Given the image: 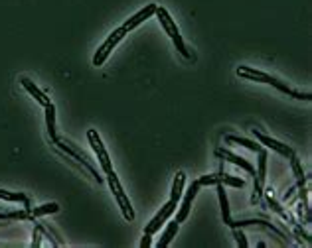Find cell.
I'll use <instances>...</instances> for the list:
<instances>
[{
  "label": "cell",
  "mask_w": 312,
  "mask_h": 248,
  "mask_svg": "<svg viewBox=\"0 0 312 248\" xmlns=\"http://www.w3.org/2000/svg\"><path fill=\"white\" fill-rule=\"evenodd\" d=\"M237 75H239V77H243V79H249V81H257V83L273 85L277 91L285 93V95L292 97V99H299V100H310L312 99L310 93H300V91H295V89L288 87L286 83H283V81H279V79L271 77L269 73L259 71V69H253V67H247V65H239V67H237Z\"/></svg>",
  "instance_id": "cell-1"
},
{
  "label": "cell",
  "mask_w": 312,
  "mask_h": 248,
  "mask_svg": "<svg viewBox=\"0 0 312 248\" xmlns=\"http://www.w3.org/2000/svg\"><path fill=\"white\" fill-rule=\"evenodd\" d=\"M154 16L160 20V24H162V28H164V32L170 36V39L174 42V46H176V50L182 53L184 57H192L190 55V51H188V48H186V44H184L182 36H180V30H178V26H176V22L170 18V14L166 12V8H162V6H156V12Z\"/></svg>",
  "instance_id": "cell-2"
},
{
  "label": "cell",
  "mask_w": 312,
  "mask_h": 248,
  "mask_svg": "<svg viewBox=\"0 0 312 248\" xmlns=\"http://www.w3.org/2000/svg\"><path fill=\"white\" fill-rule=\"evenodd\" d=\"M129 32L121 26V28H117V30H113V34H109V37L105 39L103 44L99 46V50H97V53H95V57H93V65L95 67H101V65H105V61H107V57L111 55V51L117 48V44L123 39V37L127 36Z\"/></svg>",
  "instance_id": "cell-3"
},
{
  "label": "cell",
  "mask_w": 312,
  "mask_h": 248,
  "mask_svg": "<svg viewBox=\"0 0 312 248\" xmlns=\"http://www.w3.org/2000/svg\"><path fill=\"white\" fill-rule=\"evenodd\" d=\"M107 181H109V187H111L113 195L117 197V203H119V207H121V211H123V217H125L129 223L130 221H134V211H132V207H130L129 197L125 195V189L121 185L117 174H115V172H109V174H107Z\"/></svg>",
  "instance_id": "cell-4"
},
{
  "label": "cell",
  "mask_w": 312,
  "mask_h": 248,
  "mask_svg": "<svg viewBox=\"0 0 312 248\" xmlns=\"http://www.w3.org/2000/svg\"><path fill=\"white\" fill-rule=\"evenodd\" d=\"M176 207H178V201L170 197L168 203H166V205H164L160 211L156 213V217L150 221V223L146 224V231H144V233H146V235H154L156 231H160V226H162V224L166 223L170 217H172V213L176 211Z\"/></svg>",
  "instance_id": "cell-5"
},
{
  "label": "cell",
  "mask_w": 312,
  "mask_h": 248,
  "mask_svg": "<svg viewBox=\"0 0 312 248\" xmlns=\"http://www.w3.org/2000/svg\"><path fill=\"white\" fill-rule=\"evenodd\" d=\"M87 138H89V144L93 146L95 154L99 156V161H101V168H103L105 174L113 172V166H111V160H109V154H107V150H105L103 142H101V138L97 134V130H89V132H87Z\"/></svg>",
  "instance_id": "cell-6"
},
{
  "label": "cell",
  "mask_w": 312,
  "mask_h": 248,
  "mask_svg": "<svg viewBox=\"0 0 312 248\" xmlns=\"http://www.w3.org/2000/svg\"><path fill=\"white\" fill-rule=\"evenodd\" d=\"M55 146H57V148L62 150V152H64L65 156H69V158H73V160H77L79 163H81V166H85V168H87V170L91 172L93 177L97 179V183H101V181H103V179H101V175L97 174V170H95V168H93V166H91V161L87 160V158H85L83 154H79V152H77V150H75V148H71V146H69L67 142H62V140H57V142H55Z\"/></svg>",
  "instance_id": "cell-7"
},
{
  "label": "cell",
  "mask_w": 312,
  "mask_h": 248,
  "mask_svg": "<svg viewBox=\"0 0 312 248\" xmlns=\"http://www.w3.org/2000/svg\"><path fill=\"white\" fill-rule=\"evenodd\" d=\"M200 181V185H231V187H241L245 185V181L243 179H239V177H231V175H225V174H218V175H204V177H200L198 179Z\"/></svg>",
  "instance_id": "cell-8"
},
{
  "label": "cell",
  "mask_w": 312,
  "mask_h": 248,
  "mask_svg": "<svg viewBox=\"0 0 312 248\" xmlns=\"http://www.w3.org/2000/svg\"><path fill=\"white\" fill-rule=\"evenodd\" d=\"M200 181L194 179L192 181V185L190 189L186 191V195H184V201H182V207H180V211H178V217H176V223H184L186 219H188V215H190V209H192V201L194 197L198 195V191H200Z\"/></svg>",
  "instance_id": "cell-9"
},
{
  "label": "cell",
  "mask_w": 312,
  "mask_h": 248,
  "mask_svg": "<svg viewBox=\"0 0 312 248\" xmlns=\"http://www.w3.org/2000/svg\"><path fill=\"white\" fill-rule=\"evenodd\" d=\"M156 12V4L152 2V4H148V6H144L141 12H136L134 16H130L129 20L123 24V28L127 30V32H130V30H134V28H139V26L143 24L144 20H148V18H152Z\"/></svg>",
  "instance_id": "cell-10"
},
{
  "label": "cell",
  "mask_w": 312,
  "mask_h": 248,
  "mask_svg": "<svg viewBox=\"0 0 312 248\" xmlns=\"http://www.w3.org/2000/svg\"><path fill=\"white\" fill-rule=\"evenodd\" d=\"M253 134H255V138L259 140L261 144H265L267 148H271L275 150L277 154H281V156H286V158H290L295 152L288 148L286 144H281V142H277V140H273V138H269V136H265V134H261L257 128H253Z\"/></svg>",
  "instance_id": "cell-11"
},
{
  "label": "cell",
  "mask_w": 312,
  "mask_h": 248,
  "mask_svg": "<svg viewBox=\"0 0 312 248\" xmlns=\"http://www.w3.org/2000/svg\"><path fill=\"white\" fill-rule=\"evenodd\" d=\"M216 156L218 158H223V160H227V161H231V163H235V166H239L241 170H245L249 175H253V179H255V168L249 163L247 160H243V158H239V156H235V154H231L229 150H216Z\"/></svg>",
  "instance_id": "cell-12"
},
{
  "label": "cell",
  "mask_w": 312,
  "mask_h": 248,
  "mask_svg": "<svg viewBox=\"0 0 312 248\" xmlns=\"http://www.w3.org/2000/svg\"><path fill=\"white\" fill-rule=\"evenodd\" d=\"M20 85H22V87L26 89L28 93H30V95H32L34 99L38 100V102H40V105H42V107H46V105H50V97H48V95H46V93H44L42 89L36 87V85H34V81H30L28 77H22V79H20Z\"/></svg>",
  "instance_id": "cell-13"
},
{
  "label": "cell",
  "mask_w": 312,
  "mask_h": 248,
  "mask_svg": "<svg viewBox=\"0 0 312 248\" xmlns=\"http://www.w3.org/2000/svg\"><path fill=\"white\" fill-rule=\"evenodd\" d=\"M44 109H46V126H48V134H50L52 142L55 144V142L60 140V138H57V132H55V107L50 102V105H46Z\"/></svg>",
  "instance_id": "cell-14"
},
{
  "label": "cell",
  "mask_w": 312,
  "mask_h": 248,
  "mask_svg": "<svg viewBox=\"0 0 312 248\" xmlns=\"http://www.w3.org/2000/svg\"><path fill=\"white\" fill-rule=\"evenodd\" d=\"M218 189V197H220V205H221V213H223V223L225 224H231V213H229V203H227V193H225V187L218 183L216 185Z\"/></svg>",
  "instance_id": "cell-15"
},
{
  "label": "cell",
  "mask_w": 312,
  "mask_h": 248,
  "mask_svg": "<svg viewBox=\"0 0 312 248\" xmlns=\"http://www.w3.org/2000/svg\"><path fill=\"white\" fill-rule=\"evenodd\" d=\"M0 219L2 221H32V213H30V207L24 209V211H12V213H0Z\"/></svg>",
  "instance_id": "cell-16"
},
{
  "label": "cell",
  "mask_w": 312,
  "mask_h": 248,
  "mask_svg": "<svg viewBox=\"0 0 312 248\" xmlns=\"http://www.w3.org/2000/svg\"><path fill=\"white\" fill-rule=\"evenodd\" d=\"M0 199H4V201H10V203H22L24 207H30V201L24 193H12V191H4V189H0Z\"/></svg>",
  "instance_id": "cell-17"
},
{
  "label": "cell",
  "mask_w": 312,
  "mask_h": 248,
  "mask_svg": "<svg viewBox=\"0 0 312 248\" xmlns=\"http://www.w3.org/2000/svg\"><path fill=\"white\" fill-rule=\"evenodd\" d=\"M176 233H178V223L176 221H172V223L166 226V231H164V235H162V238H160V242H158V248H166L174 240V236H176Z\"/></svg>",
  "instance_id": "cell-18"
},
{
  "label": "cell",
  "mask_w": 312,
  "mask_h": 248,
  "mask_svg": "<svg viewBox=\"0 0 312 248\" xmlns=\"http://www.w3.org/2000/svg\"><path fill=\"white\" fill-rule=\"evenodd\" d=\"M57 211H60V205H57V203H48V205H42V207L30 209V213H32L34 219H36V217H44V215H50V213H57Z\"/></svg>",
  "instance_id": "cell-19"
},
{
  "label": "cell",
  "mask_w": 312,
  "mask_h": 248,
  "mask_svg": "<svg viewBox=\"0 0 312 248\" xmlns=\"http://www.w3.org/2000/svg\"><path fill=\"white\" fill-rule=\"evenodd\" d=\"M225 140L227 142H233V144H239V146H243V148L247 150H253V152H261V146L259 144H255V142H251V140H247V138H239V136H225Z\"/></svg>",
  "instance_id": "cell-20"
},
{
  "label": "cell",
  "mask_w": 312,
  "mask_h": 248,
  "mask_svg": "<svg viewBox=\"0 0 312 248\" xmlns=\"http://www.w3.org/2000/svg\"><path fill=\"white\" fill-rule=\"evenodd\" d=\"M290 166H292V172H295L297 179H299V187H302L304 181H306V177H304V172H302V168H300V160L297 158V154L290 156Z\"/></svg>",
  "instance_id": "cell-21"
},
{
  "label": "cell",
  "mask_w": 312,
  "mask_h": 248,
  "mask_svg": "<svg viewBox=\"0 0 312 248\" xmlns=\"http://www.w3.org/2000/svg\"><path fill=\"white\" fill-rule=\"evenodd\" d=\"M267 199H269V205H271V209H273V211H277L279 215H281V217H283V219H286V221H290V223H292V219L286 215V211H283V209H281V205H279V203H277V201L271 197V193H267Z\"/></svg>",
  "instance_id": "cell-22"
},
{
  "label": "cell",
  "mask_w": 312,
  "mask_h": 248,
  "mask_svg": "<svg viewBox=\"0 0 312 248\" xmlns=\"http://www.w3.org/2000/svg\"><path fill=\"white\" fill-rule=\"evenodd\" d=\"M235 238H237V244L241 248H247V240H245V235H243V231L241 229H235Z\"/></svg>",
  "instance_id": "cell-23"
},
{
  "label": "cell",
  "mask_w": 312,
  "mask_h": 248,
  "mask_svg": "<svg viewBox=\"0 0 312 248\" xmlns=\"http://www.w3.org/2000/svg\"><path fill=\"white\" fill-rule=\"evenodd\" d=\"M150 238H152V235H146V233H144L143 240H141V248H150V246H152V240H150Z\"/></svg>",
  "instance_id": "cell-24"
},
{
  "label": "cell",
  "mask_w": 312,
  "mask_h": 248,
  "mask_svg": "<svg viewBox=\"0 0 312 248\" xmlns=\"http://www.w3.org/2000/svg\"><path fill=\"white\" fill-rule=\"evenodd\" d=\"M40 233H42V231L36 226V231H34V240H32V246H40V244H42V242H40Z\"/></svg>",
  "instance_id": "cell-25"
}]
</instances>
